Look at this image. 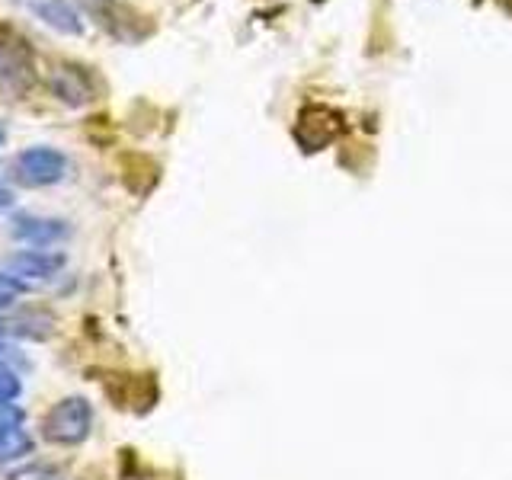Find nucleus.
<instances>
[{
	"instance_id": "f257e3e1",
	"label": "nucleus",
	"mask_w": 512,
	"mask_h": 480,
	"mask_svg": "<svg viewBox=\"0 0 512 480\" xmlns=\"http://www.w3.org/2000/svg\"><path fill=\"white\" fill-rule=\"evenodd\" d=\"M93 429V404L87 397H61L58 404H52L42 416V436L45 442L74 448L80 442H87Z\"/></svg>"
},
{
	"instance_id": "f03ea898",
	"label": "nucleus",
	"mask_w": 512,
	"mask_h": 480,
	"mask_svg": "<svg viewBox=\"0 0 512 480\" xmlns=\"http://www.w3.org/2000/svg\"><path fill=\"white\" fill-rule=\"evenodd\" d=\"M10 170L23 186L45 189L64 180V173H68V154L58 148H48V144H36V148H26L16 154Z\"/></svg>"
},
{
	"instance_id": "7ed1b4c3",
	"label": "nucleus",
	"mask_w": 512,
	"mask_h": 480,
	"mask_svg": "<svg viewBox=\"0 0 512 480\" xmlns=\"http://www.w3.org/2000/svg\"><path fill=\"white\" fill-rule=\"evenodd\" d=\"M0 87L10 96H26L36 87V68H32V55L23 42L0 39Z\"/></svg>"
},
{
	"instance_id": "20e7f679",
	"label": "nucleus",
	"mask_w": 512,
	"mask_h": 480,
	"mask_svg": "<svg viewBox=\"0 0 512 480\" xmlns=\"http://www.w3.org/2000/svg\"><path fill=\"white\" fill-rule=\"evenodd\" d=\"M10 234L16 244L26 247H55L71 237V224L64 218H48V215H13Z\"/></svg>"
},
{
	"instance_id": "39448f33",
	"label": "nucleus",
	"mask_w": 512,
	"mask_h": 480,
	"mask_svg": "<svg viewBox=\"0 0 512 480\" xmlns=\"http://www.w3.org/2000/svg\"><path fill=\"white\" fill-rule=\"evenodd\" d=\"M64 253H52V250H20L7 256L4 269L10 276L23 279V282H45V279H55L58 272L64 269Z\"/></svg>"
},
{
	"instance_id": "423d86ee",
	"label": "nucleus",
	"mask_w": 512,
	"mask_h": 480,
	"mask_svg": "<svg viewBox=\"0 0 512 480\" xmlns=\"http://www.w3.org/2000/svg\"><path fill=\"white\" fill-rule=\"evenodd\" d=\"M29 13L61 36H84V16L71 0H29Z\"/></svg>"
},
{
	"instance_id": "0eeeda50",
	"label": "nucleus",
	"mask_w": 512,
	"mask_h": 480,
	"mask_svg": "<svg viewBox=\"0 0 512 480\" xmlns=\"http://www.w3.org/2000/svg\"><path fill=\"white\" fill-rule=\"evenodd\" d=\"M52 93L64 106H87L93 100V80L84 74V68L58 64L52 71Z\"/></svg>"
},
{
	"instance_id": "6e6552de",
	"label": "nucleus",
	"mask_w": 512,
	"mask_h": 480,
	"mask_svg": "<svg viewBox=\"0 0 512 480\" xmlns=\"http://www.w3.org/2000/svg\"><path fill=\"white\" fill-rule=\"evenodd\" d=\"M32 448H36V442H32L23 423H0V464L20 461L32 455Z\"/></svg>"
},
{
	"instance_id": "1a4fd4ad",
	"label": "nucleus",
	"mask_w": 512,
	"mask_h": 480,
	"mask_svg": "<svg viewBox=\"0 0 512 480\" xmlns=\"http://www.w3.org/2000/svg\"><path fill=\"white\" fill-rule=\"evenodd\" d=\"M23 394V378H20V368L13 362L0 359V407L4 404H16Z\"/></svg>"
},
{
	"instance_id": "9d476101",
	"label": "nucleus",
	"mask_w": 512,
	"mask_h": 480,
	"mask_svg": "<svg viewBox=\"0 0 512 480\" xmlns=\"http://www.w3.org/2000/svg\"><path fill=\"white\" fill-rule=\"evenodd\" d=\"M23 295H26V282H23V279H16V276H10L7 269L0 272V314H7Z\"/></svg>"
},
{
	"instance_id": "9b49d317",
	"label": "nucleus",
	"mask_w": 512,
	"mask_h": 480,
	"mask_svg": "<svg viewBox=\"0 0 512 480\" xmlns=\"http://www.w3.org/2000/svg\"><path fill=\"white\" fill-rule=\"evenodd\" d=\"M58 477H61V471L52 468V464H42V461L23 464V468L7 474V480H58Z\"/></svg>"
},
{
	"instance_id": "f8f14e48",
	"label": "nucleus",
	"mask_w": 512,
	"mask_h": 480,
	"mask_svg": "<svg viewBox=\"0 0 512 480\" xmlns=\"http://www.w3.org/2000/svg\"><path fill=\"white\" fill-rule=\"evenodd\" d=\"M16 205V196H13V189L0 183V212H10V208Z\"/></svg>"
},
{
	"instance_id": "ddd939ff",
	"label": "nucleus",
	"mask_w": 512,
	"mask_h": 480,
	"mask_svg": "<svg viewBox=\"0 0 512 480\" xmlns=\"http://www.w3.org/2000/svg\"><path fill=\"white\" fill-rule=\"evenodd\" d=\"M4 141H7V125L0 122V148H4Z\"/></svg>"
}]
</instances>
